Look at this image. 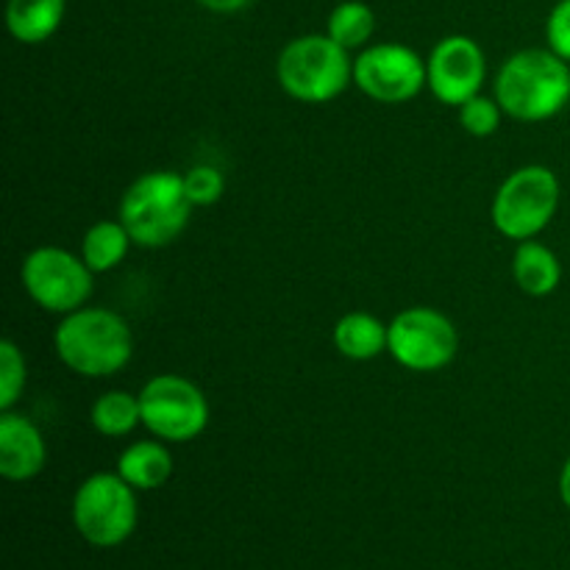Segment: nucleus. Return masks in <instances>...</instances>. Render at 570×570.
Instances as JSON below:
<instances>
[{
  "label": "nucleus",
  "instance_id": "39448f33",
  "mask_svg": "<svg viewBox=\"0 0 570 570\" xmlns=\"http://www.w3.org/2000/svg\"><path fill=\"white\" fill-rule=\"evenodd\" d=\"M137 490L120 473H92L72 499V523L89 546L115 549L137 529Z\"/></svg>",
  "mask_w": 570,
  "mask_h": 570
},
{
  "label": "nucleus",
  "instance_id": "1a4fd4ad",
  "mask_svg": "<svg viewBox=\"0 0 570 570\" xmlns=\"http://www.w3.org/2000/svg\"><path fill=\"white\" fill-rule=\"evenodd\" d=\"M460 348V334L443 312L410 306L387 326V351L401 367L432 373L449 365Z\"/></svg>",
  "mask_w": 570,
  "mask_h": 570
},
{
  "label": "nucleus",
  "instance_id": "5701e85b",
  "mask_svg": "<svg viewBox=\"0 0 570 570\" xmlns=\"http://www.w3.org/2000/svg\"><path fill=\"white\" fill-rule=\"evenodd\" d=\"M546 39L557 56L570 61V0H560L546 22Z\"/></svg>",
  "mask_w": 570,
  "mask_h": 570
},
{
  "label": "nucleus",
  "instance_id": "393cba45",
  "mask_svg": "<svg viewBox=\"0 0 570 570\" xmlns=\"http://www.w3.org/2000/svg\"><path fill=\"white\" fill-rule=\"evenodd\" d=\"M560 495H562V504H566L570 510V456H568L566 468H562V473H560Z\"/></svg>",
  "mask_w": 570,
  "mask_h": 570
},
{
  "label": "nucleus",
  "instance_id": "7ed1b4c3",
  "mask_svg": "<svg viewBox=\"0 0 570 570\" xmlns=\"http://www.w3.org/2000/svg\"><path fill=\"white\" fill-rule=\"evenodd\" d=\"M193 209L195 204L189 200L184 176L173 170H154L139 176L122 193L120 223L131 234L134 245L165 248L181 237Z\"/></svg>",
  "mask_w": 570,
  "mask_h": 570
},
{
  "label": "nucleus",
  "instance_id": "6ab92c4d",
  "mask_svg": "<svg viewBox=\"0 0 570 570\" xmlns=\"http://www.w3.org/2000/svg\"><path fill=\"white\" fill-rule=\"evenodd\" d=\"M326 33L345 50L365 48L376 33V11L362 0H345L328 14Z\"/></svg>",
  "mask_w": 570,
  "mask_h": 570
},
{
  "label": "nucleus",
  "instance_id": "20e7f679",
  "mask_svg": "<svg viewBox=\"0 0 570 570\" xmlns=\"http://www.w3.org/2000/svg\"><path fill=\"white\" fill-rule=\"evenodd\" d=\"M284 92L304 104H328L354 81V61L328 33H306L284 45L276 61Z\"/></svg>",
  "mask_w": 570,
  "mask_h": 570
},
{
  "label": "nucleus",
  "instance_id": "a211bd4d",
  "mask_svg": "<svg viewBox=\"0 0 570 570\" xmlns=\"http://www.w3.org/2000/svg\"><path fill=\"white\" fill-rule=\"evenodd\" d=\"M95 432L104 438H126L142 423V406H139V393H126V390H109L100 395L89 412Z\"/></svg>",
  "mask_w": 570,
  "mask_h": 570
},
{
  "label": "nucleus",
  "instance_id": "4be33fe9",
  "mask_svg": "<svg viewBox=\"0 0 570 570\" xmlns=\"http://www.w3.org/2000/svg\"><path fill=\"white\" fill-rule=\"evenodd\" d=\"M184 184H187L189 200L195 206L217 204L223 198V189H226V178L212 165H198L189 173H184Z\"/></svg>",
  "mask_w": 570,
  "mask_h": 570
},
{
  "label": "nucleus",
  "instance_id": "f257e3e1",
  "mask_svg": "<svg viewBox=\"0 0 570 570\" xmlns=\"http://www.w3.org/2000/svg\"><path fill=\"white\" fill-rule=\"evenodd\" d=\"M495 100L504 115L523 122H540L560 115L570 100V67L546 48L518 50L495 76Z\"/></svg>",
  "mask_w": 570,
  "mask_h": 570
},
{
  "label": "nucleus",
  "instance_id": "f03ea898",
  "mask_svg": "<svg viewBox=\"0 0 570 570\" xmlns=\"http://www.w3.org/2000/svg\"><path fill=\"white\" fill-rule=\"evenodd\" d=\"M61 365L87 379H104L131 362L134 334L128 323L111 309L81 306L61 317L53 334Z\"/></svg>",
  "mask_w": 570,
  "mask_h": 570
},
{
  "label": "nucleus",
  "instance_id": "b1692460",
  "mask_svg": "<svg viewBox=\"0 0 570 570\" xmlns=\"http://www.w3.org/2000/svg\"><path fill=\"white\" fill-rule=\"evenodd\" d=\"M195 3H200L204 9L215 11V14H237V11L248 9L254 0H195Z\"/></svg>",
  "mask_w": 570,
  "mask_h": 570
},
{
  "label": "nucleus",
  "instance_id": "9b49d317",
  "mask_svg": "<svg viewBox=\"0 0 570 570\" xmlns=\"http://www.w3.org/2000/svg\"><path fill=\"white\" fill-rule=\"evenodd\" d=\"M426 76L434 98L460 109L462 104L482 92L484 78H488V59L476 39L454 33L434 45L426 59Z\"/></svg>",
  "mask_w": 570,
  "mask_h": 570
},
{
  "label": "nucleus",
  "instance_id": "dca6fc26",
  "mask_svg": "<svg viewBox=\"0 0 570 570\" xmlns=\"http://www.w3.org/2000/svg\"><path fill=\"white\" fill-rule=\"evenodd\" d=\"M334 345L354 362L376 360L387 351V326L371 312H348L334 326Z\"/></svg>",
  "mask_w": 570,
  "mask_h": 570
},
{
  "label": "nucleus",
  "instance_id": "9d476101",
  "mask_svg": "<svg viewBox=\"0 0 570 570\" xmlns=\"http://www.w3.org/2000/svg\"><path fill=\"white\" fill-rule=\"evenodd\" d=\"M354 83L379 104H406L429 87L426 61L399 42H379L354 61Z\"/></svg>",
  "mask_w": 570,
  "mask_h": 570
},
{
  "label": "nucleus",
  "instance_id": "f8f14e48",
  "mask_svg": "<svg viewBox=\"0 0 570 570\" xmlns=\"http://www.w3.org/2000/svg\"><path fill=\"white\" fill-rule=\"evenodd\" d=\"M48 462V445L37 423L6 410L0 415V476L9 482H28L39 476Z\"/></svg>",
  "mask_w": 570,
  "mask_h": 570
},
{
  "label": "nucleus",
  "instance_id": "2eb2a0df",
  "mask_svg": "<svg viewBox=\"0 0 570 570\" xmlns=\"http://www.w3.org/2000/svg\"><path fill=\"white\" fill-rule=\"evenodd\" d=\"M117 473L131 484L134 490H159L173 476V456L156 440H139L120 454Z\"/></svg>",
  "mask_w": 570,
  "mask_h": 570
},
{
  "label": "nucleus",
  "instance_id": "aec40b11",
  "mask_svg": "<svg viewBox=\"0 0 570 570\" xmlns=\"http://www.w3.org/2000/svg\"><path fill=\"white\" fill-rule=\"evenodd\" d=\"M26 390V356L11 340L0 343V412L11 410Z\"/></svg>",
  "mask_w": 570,
  "mask_h": 570
},
{
  "label": "nucleus",
  "instance_id": "0eeeda50",
  "mask_svg": "<svg viewBox=\"0 0 570 570\" xmlns=\"http://www.w3.org/2000/svg\"><path fill=\"white\" fill-rule=\"evenodd\" d=\"M142 426L165 443H189L209 423V401L200 387L176 373L154 376L139 390Z\"/></svg>",
  "mask_w": 570,
  "mask_h": 570
},
{
  "label": "nucleus",
  "instance_id": "ddd939ff",
  "mask_svg": "<svg viewBox=\"0 0 570 570\" xmlns=\"http://www.w3.org/2000/svg\"><path fill=\"white\" fill-rule=\"evenodd\" d=\"M512 276L515 284L532 298H543L560 287L562 265L549 245L538 239H523L512 256Z\"/></svg>",
  "mask_w": 570,
  "mask_h": 570
},
{
  "label": "nucleus",
  "instance_id": "4468645a",
  "mask_svg": "<svg viewBox=\"0 0 570 570\" xmlns=\"http://www.w3.org/2000/svg\"><path fill=\"white\" fill-rule=\"evenodd\" d=\"M67 0H9L6 28L22 45H39L59 31Z\"/></svg>",
  "mask_w": 570,
  "mask_h": 570
},
{
  "label": "nucleus",
  "instance_id": "f3484780",
  "mask_svg": "<svg viewBox=\"0 0 570 570\" xmlns=\"http://www.w3.org/2000/svg\"><path fill=\"white\" fill-rule=\"evenodd\" d=\"M131 243V234L120 220H100L83 234L81 259L92 273H109L126 259Z\"/></svg>",
  "mask_w": 570,
  "mask_h": 570
},
{
  "label": "nucleus",
  "instance_id": "6e6552de",
  "mask_svg": "<svg viewBox=\"0 0 570 570\" xmlns=\"http://www.w3.org/2000/svg\"><path fill=\"white\" fill-rule=\"evenodd\" d=\"M92 276L81 256L56 245L31 250L22 262V287L33 304L53 315L81 309L92 295Z\"/></svg>",
  "mask_w": 570,
  "mask_h": 570
},
{
  "label": "nucleus",
  "instance_id": "423d86ee",
  "mask_svg": "<svg viewBox=\"0 0 570 570\" xmlns=\"http://www.w3.org/2000/svg\"><path fill=\"white\" fill-rule=\"evenodd\" d=\"M560 209V178L546 165H527L504 178L493 198V223L507 239H534Z\"/></svg>",
  "mask_w": 570,
  "mask_h": 570
},
{
  "label": "nucleus",
  "instance_id": "412c9836",
  "mask_svg": "<svg viewBox=\"0 0 570 570\" xmlns=\"http://www.w3.org/2000/svg\"><path fill=\"white\" fill-rule=\"evenodd\" d=\"M501 115H504V109L499 106V100L484 98L482 92L460 106L462 128L468 134H473V137H490V134H495V128L501 126Z\"/></svg>",
  "mask_w": 570,
  "mask_h": 570
}]
</instances>
